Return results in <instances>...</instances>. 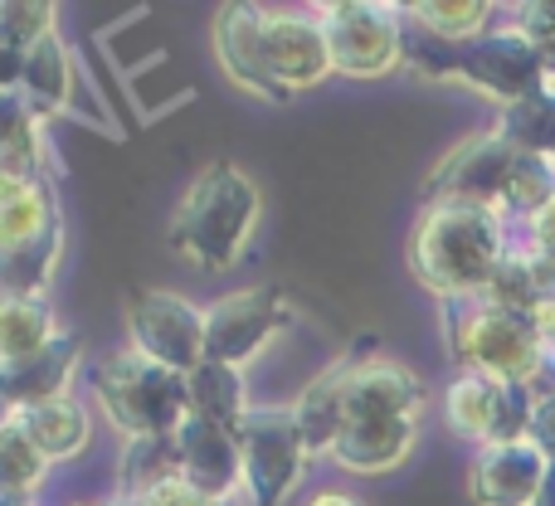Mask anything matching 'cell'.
I'll return each mask as SVG.
<instances>
[{"instance_id": "5bb4252c", "label": "cell", "mask_w": 555, "mask_h": 506, "mask_svg": "<svg viewBox=\"0 0 555 506\" xmlns=\"http://www.w3.org/2000/svg\"><path fill=\"white\" fill-rule=\"evenodd\" d=\"M341 410L346 424H365V419H420L424 414V380L400 361H346V380H341ZM341 424V429H346Z\"/></svg>"}, {"instance_id": "52a82bcc", "label": "cell", "mask_w": 555, "mask_h": 506, "mask_svg": "<svg viewBox=\"0 0 555 506\" xmlns=\"http://www.w3.org/2000/svg\"><path fill=\"white\" fill-rule=\"evenodd\" d=\"M322 35L336 74L380 78L395 64H404V25L395 5H371V0L322 5Z\"/></svg>"}, {"instance_id": "8d00e7d4", "label": "cell", "mask_w": 555, "mask_h": 506, "mask_svg": "<svg viewBox=\"0 0 555 506\" xmlns=\"http://www.w3.org/2000/svg\"><path fill=\"white\" fill-rule=\"evenodd\" d=\"M531 249H546V254H555V200L537 215V220H531Z\"/></svg>"}, {"instance_id": "8992f818", "label": "cell", "mask_w": 555, "mask_h": 506, "mask_svg": "<svg viewBox=\"0 0 555 506\" xmlns=\"http://www.w3.org/2000/svg\"><path fill=\"white\" fill-rule=\"evenodd\" d=\"M531 410L537 394L531 385L517 380H492V375L463 371L443 394V414L459 439L478 443V449H498V443H521L531 439Z\"/></svg>"}, {"instance_id": "1f68e13d", "label": "cell", "mask_w": 555, "mask_h": 506, "mask_svg": "<svg viewBox=\"0 0 555 506\" xmlns=\"http://www.w3.org/2000/svg\"><path fill=\"white\" fill-rule=\"evenodd\" d=\"M0 35L29 54L39 39L54 35V5H29V0H0Z\"/></svg>"}, {"instance_id": "b9f144b4", "label": "cell", "mask_w": 555, "mask_h": 506, "mask_svg": "<svg viewBox=\"0 0 555 506\" xmlns=\"http://www.w3.org/2000/svg\"><path fill=\"white\" fill-rule=\"evenodd\" d=\"M113 506H132V502H113Z\"/></svg>"}, {"instance_id": "603a6c76", "label": "cell", "mask_w": 555, "mask_h": 506, "mask_svg": "<svg viewBox=\"0 0 555 506\" xmlns=\"http://www.w3.org/2000/svg\"><path fill=\"white\" fill-rule=\"evenodd\" d=\"M341 380H346V361L341 365H326L322 380L307 385V394L297 400V429L307 439V453H332L336 439H341V424H346V410H341Z\"/></svg>"}, {"instance_id": "ee69618b", "label": "cell", "mask_w": 555, "mask_h": 506, "mask_svg": "<svg viewBox=\"0 0 555 506\" xmlns=\"http://www.w3.org/2000/svg\"><path fill=\"white\" fill-rule=\"evenodd\" d=\"M551 361H555V355H551Z\"/></svg>"}, {"instance_id": "f546056e", "label": "cell", "mask_w": 555, "mask_h": 506, "mask_svg": "<svg viewBox=\"0 0 555 506\" xmlns=\"http://www.w3.org/2000/svg\"><path fill=\"white\" fill-rule=\"evenodd\" d=\"M44 472H49L44 449H39L25 433V424L10 414V424L0 429V497H35Z\"/></svg>"}, {"instance_id": "8fae6325", "label": "cell", "mask_w": 555, "mask_h": 506, "mask_svg": "<svg viewBox=\"0 0 555 506\" xmlns=\"http://www.w3.org/2000/svg\"><path fill=\"white\" fill-rule=\"evenodd\" d=\"M259 35H263V64H269V78L283 93V103L332 74V49H326L322 20L293 15V10H263Z\"/></svg>"}, {"instance_id": "4316f807", "label": "cell", "mask_w": 555, "mask_h": 506, "mask_svg": "<svg viewBox=\"0 0 555 506\" xmlns=\"http://www.w3.org/2000/svg\"><path fill=\"white\" fill-rule=\"evenodd\" d=\"M181 478V463H176V439L171 433H156V439H132L122 453V472H117V482H122V502H137L146 497L152 488H162V482Z\"/></svg>"}, {"instance_id": "ab89813d", "label": "cell", "mask_w": 555, "mask_h": 506, "mask_svg": "<svg viewBox=\"0 0 555 506\" xmlns=\"http://www.w3.org/2000/svg\"><path fill=\"white\" fill-rule=\"evenodd\" d=\"M10 414H15V410H10V404L0 400V429H5V424H10Z\"/></svg>"}, {"instance_id": "7bdbcfd3", "label": "cell", "mask_w": 555, "mask_h": 506, "mask_svg": "<svg viewBox=\"0 0 555 506\" xmlns=\"http://www.w3.org/2000/svg\"><path fill=\"white\" fill-rule=\"evenodd\" d=\"M220 506H230V502H220Z\"/></svg>"}, {"instance_id": "e575fe53", "label": "cell", "mask_w": 555, "mask_h": 506, "mask_svg": "<svg viewBox=\"0 0 555 506\" xmlns=\"http://www.w3.org/2000/svg\"><path fill=\"white\" fill-rule=\"evenodd\" d=\"M132 506H220V502H210L205 492H195L185 478H171V482H162V488H152L146 497H137Z\"/></svg>"}, {"instance_id": "836d02e7", "label": "cell", "mask_w": 555, "mask_h": 506, "mask_svg": "<svg viewBox=\"0 0 555 506\" xmlns=\"http://www.w3.org/2000/svg\"><path fill=\"white\" fill-rule=\"evenodd\" d=\"M517 29L541 49L551 68V83H555V0H537V5H521L517 10Z\"/></svg>"}, {"instance_id": "6da1fadb", "label": "cell", "mask_w": 555, "mask_h": 506, "mask_svg": "<svg viewBox=\"0 0 555 506\" xmlns=\"http://www.w3.org/2000/svg\"><path fill=\"white\" fill-rule=\"evenodd\" d=\"M502 258H507V230H502V210L492 205L434 200L414 224L410 268L443 302L482 297Z\"/></svg>"}, {"instance_id": "d4e9b609", "label": "cell", "mask_w": 555, "mask_h": 506, "mask_svg": "<svg viewBox=\"0 0 555 506\" xmlns=\"http://www.w3.org/2000/svg\"><path fill=\"white\" fill-rule=\"evenodd\" d=\"M59 336L49 297H0V365L44 351Z\"/></svg>"}, {"instance_id": "7c38bea8", "label": "cell", "mask_w": 555, "mask_h": 506, "mask_svg": "<svg viewBox=\"0 0 555 506\" xmlns=\"http://www.w3.org/2000/svg\"><path fill=\"white\" fill-rule=\"evenodd\" d=\"M512 166H517V146L498 127L478 132L439 161V171L429 176V200H468V205H492L498 210Z\"/></svg>"}, {"instance_id": "cb8c5ba5", "label": "cell", "mask_w": 555, "mask_h": 506, "mask_svg": "<svg viewBox=\"0 0 555 506\" xmlns=\"http://www.w3.org/2000/svg\"><path fill=\"white\" fill-rule=\"evenodd\" d=\"M59 249H64V224L15 249H0V297H44L49 277L59 268Z\"/></svg>"}, {"instance_id": "9c48e42d", "label": "cell", "mask_w": 555, "mask_h": 506, "mask_svg": "<svg viewBox=\"0 0 555 506\" xmlns=\"http://www.w3.org/2000/svg\"><path fill=\"white\" fill-rule=\"evenodd\" d=\"M127 332H132V351L152 355L176 375H191L205 361V312L176 293H156V287L137 293L127 302Z\"/></svg>"}, {"instance_id": "2e32d148", "label": "cell", "mask_w": 555, "mask_h": 506, "mask_svg": "<svg viewBox=\"0 0 555 506\" xmlns=\"http://www.w3.org/2000/svg\"><path fill=\"white\" fill-rule=\"evenodd\" d=\"M259 5H224L215 15V59H220L224 78L244 93L263 98V103H283L273 88L269 64H263V35H259Z\"/></svg>"}, {"instance_id": "7a4b0ae2", "label": "cell", "mask_w": 555, "mask_h": 506, "mask_svg": "<svg viewBox=\"0 0 555 506\" xmlns=\"http://www.w3.org/2000/svg\"><path fill=\"white\" fill-rule=\"evenodd\" d=\"M404 64H414L424 78H453V83L492 98L498 107L527 103L541 88H551L546 59L517 25L492 29V35L473 39V44H439V39L410 44L404 39Z\"/></svg>"}, {"instance_id": "484cf974", "label": "cell", "mask_w": 555, "mask_h": 506, "mask_svg": "<svg viewBox=\"0 0 555 506\" xmlns=\"http://www.w3.org/2000/svg\"><path fill=\"white\" fill-rule=\"evenodd\" d=\"M39 161H44V137L35 107L20 93H0V171L39 176Z\"/></svg>"}, {"instance_id": "4fadbf2b", "label": "cell", "mask_w": 555, "mask_h": 506, "mask_svg": "<svg viewBox=\"0 0 555 506\" xmlns=\"http://www.w3.org/2000/svg\"><path fill=\"white\" fill-rule=\"evenodd\" d=\"M176 463H181V478L195 492H205L210 502H230L244 488V453H240V429L230 424H215L205 414H185L176 424Z\"/></svg>"}, {"instance_id": "ffe728a7", "label": "cell", "mask_w": 555, "mask_h": 506, "mask_svg": "<svg viewBox=\"0 0 555 506\" xmlns=\"http://www.w3.org/2000/svg\"><path fill=\"white\" fill-rule=\"evenodd\" d=\"M20 424H25V433L44 449V458H78V453L88 449V439H93V419H88V410L74 400V394H64V400H49V404H35V410H20L15 414Z\"/></svg>"}, {"instance_id": "d6986e66", "label": "cell", "mask_w": 555, "mask_h": 506, "mask_svg": "<svg viewBox=\"0 0 555 506\" xmlns=\"http://www.w3.org/2000/svg\"><path fill=\"white\" fill-rule=\"evenodd\" d=\"M59 224V205L44 176L0 171V249L29 244Z\"/></svg>"}, {"instance_id": "277c9868", "label": "cell", "mask_w": 555, "mask_h": 506, "mask_svg": "<svg viewBox=\"0 0 555 506\" xmlns=\"http://www.w3.org/2000/svg\"><path fill=\"white\" fill-rule=\"evenodd\" d=\"M443 322H449V351L463 371L531 385L551 361L541 336H537V326H531V316L507 312V307H492L488 297L443 302Z\"/></svg>"}, {"instance_id": "d6a6232c", "label": "cell", "mask_w": 555, "mask_h": 506, "mask_svg": "<svg viewBox=\"0 0 555 506\" xmlns=\"http://www.w3.org/2000/svg\"><path fill=\"white\" fill-rule=\"evenodd\" d=\"M537 410H531V443L555 463V361H546V371L531 380Z\"/></svg>"}, {"instance_id": "d590c367", "label": "cell", "mask_w": 555, "mask_h": 506, "mask_svg": "<svg viewBox=\"0 0 555 506\" xmlns=\"http://www.w3.org/2000/svg\"><path fill=\"white\" fill-rule=\"evenodd\" d=\"M20 64H25V54H20V49L0 35V93H15V88H20Z\"/></svg>"}, {"instance_id": "5b68a950", "label": "cell", "mask_w": 555, "mask_h": 506, "mask_svg": "<svg viewBox=\"0 0 555 506\" xmlns=\"http://www.w3.org/2000/svg\"><path fill=\"white\" fill-rule=\"evenodd\" d=\"M93 394L107 410V419L127 433V439H156V433H176V424L191 414V394H185V375L156 365L142 351H117L93 371Z\"/></svg>"}, {"instance_id": "e0dca14e", "label": "cell", "mask_w": 555, "mask_h": 506, "mask_svg": "<svg viewBox=\"0 0 555 506\" xmlns=\"http://www.w3.org/2000/svg\"><path fill=\"white\" fill-rule=\"evenodd\" d=\"M78 355H83V341L59 332L44 351L0 365V400L15 414L35 410V404H49V400H64L68 380H74V371H78Z\"/></svg>"}, {"instance_id": "ac0fdd59", "label": "cell", "mask_w": 555, "mask_h": 506, "mask_svg": "<svg viewBox=\"0 0 555 506\" xmlns=\"http://www.w3.org/2000/svg\"><path fill=\"white\" fill-rule=\"evenodd\" d=\"M420 419H365V424H346L336 439L332 458L351 472H390L395 463L410 458Z\"/></svg>"}, {"instance_id": "83f0119b", "label": "cell", "mask_w": 555, "mask_h": 506, "mask_svg": "<svg viewBox=\"0 0 555 506\" xmlns=\"http://www.w3.org/2000/svg\"><path fill=\"white\" fill-rule=\"evenodd\" d=\"M404 15L439 44H473V39L488 35L492 5H482V0H424V5H410Z\"/></svg>"}, {"instance_id": "ba28073f", "label": "cell", "mask_w": 555, "mask_h": 506, "mask_svg": "<svg viewBox=\"0 0 555 506\" xmlns=\"http://www.w3.org/2000/svg\"><path fill=\"white\" fill-rule=\"evenodd\" d=\"M240 453H244V488L259 506H283L293 497L297 478L307 468V439L297 429L293 410H249L240 419Z\"/></svg>"}, {"instance_id": "9a60e30c", "label": "cell", "mask_w": 555, "mask_h": 506, "mask_svg": "<svg viewBox=\"0 0 555 506\" xmlns=\"http://www.w3.org/2000/svg\"><path fill=\"white\" fill-rule=\"evenodd\" d=\"M555 463L531 439L478 449L468 472V492L478 506H537Z\"/></svg>"}, {"instance_id": "3957f363", "label": "cell", "mask_w": 555, "mask_h": 506, "mask_svg": "<svg viewBox=\"0 0 555 506\" xmlns=\"http://www.w3.org/2000/svg\"><path fill=\"white\" fill-rule=\"evenodd\" d=\"M259 230V191L234 161H215L171 220V249L205 273H224L240 263Z\"/></svg>"}, {"instance_id": "f1b7e54d", "label": "cell", "mask_w": 555, "mask_h": 506, "mask_svg": "<svg viewBox=\"0 0 555 506\" xmlns=\"http://www.w3.org/2000/svg\"><path fill=\"white\" fill-rule=\"evenodd\" d=\"M498 132L507 137L517 152H531V156H546V161H555V83L541 88V93L527 98V103L502 107Z\"/></svg>"}, {"instance_id": "60d3db41", "label": "cell", "mask_w": 555, "mask_h": 506, "mask_svg": "<svg viewBox=\"0 0 555 506\" xmlns=\"http://www.w3.org/2000/svg\"><path fill=\"white\" fill-rule=\"evenodd\" d=\"M0 506H29V497H0Z\"/></svg>"}, {"instance_id": "7402d4cb", "label": "cell", "mask_w": 555, "mask_h": 506, "mask_svg": "<svg viewBox=\"0 0 555 506\" xmlns=\"http://www.w3.org/2000/svg\"><path fill=\"white\" fill-rule=\"evenodd\" d=\"M185 394H191V410L205 414L215 424H230L240 429V419L249 414V390H244V371L224 361H201L185 375Z\"/></svg>"}, {"instance_id": "f35d334b", "label": "cell", "mask_w": 555, "mask_h": 506, "mask_svg": "<svg viewBox=\"0 0 555 506\" xmlns=\"http://www.w3.org/2000/svg\"><path fill=\"white\" fill-rule=\"evenodd\" d=\"M307 506H365V502L351 497V492H322V497H312Z\"/></svg>"}, {"instance_id": "74e56055", "label": "cell", "mask_w": 555, "mask_h": 506, "mask_svg": "<svg viewBox=\"0 0 555 506\" xmlns=\"http://www.w3.org/2000/svg\"><path fill=\"white\" fill-rule=\"evenodd\" d=\"M531 326H537L541 346H546V355H555V302H541L537 312H531Z\"/></svg>"}, {"instance_id": "30bf717a", "label": "cell", "mask_w": 555, "mask_h": 506, "mask_svg": "<svg viewBox=\"0 0 555 506\" xmlns=\"http://www.w3.org/2000/svg\"><path fill=\"white\" fill-rule=\"evenodd\" d=\"M293 322V302L278 287H244L205 307V361L244 365L263 341H273Z\"/></svg>"}, {"instance_id": "44dd1931", "label": "cell", "mask_w": 555, "mask_h": 506, "mask_svg": "<svg viewBox=\"0 0 555 506\" xmlns=\"http://www.w3.org/2000/svg\"><path fill=\"white\" fill-rule=\"evenodd\" d=\"M68 78H74L68 44L59 35H49V39H39V44L25 54L15 93L35 107V117H54V113H64V103H68Z\"/></svg>"}, {"instance_id": "4dcf8cb0", "label": "cell", "mask_w": 555, "mask_h": 506, "mask_svg": "<svg viewBox=\"0 0 555 506\" xmlns=\"http://www.w3.org/2000/svg\"><path fill=\"white\" fill-rule=\"evenodd\" d=\"M551 200H555V161L531 156V152H517V166H512V176H507V191H502L498 210L537 220Z\"/></svg>"}]
</instances>
